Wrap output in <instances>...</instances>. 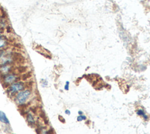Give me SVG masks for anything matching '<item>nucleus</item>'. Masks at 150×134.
Wrapping results in <instances>:
<instances>
[{
  "label": "nucleus",
  "mask_w": 150,
  "mask_h": 134,
  "mask_svg": "<svg viewBox=\"0 0 150 134\" xmlns=\"http://www.w3.org/2000/svg\"><path fill=\"white\" fill-rule=\"evenodd\" d=\"M15 69L14 65H5L0 66V76L12 72Z\"/></svg>",
  "instance_id": "obj_5"
},
{
  "label": "nucleus",
  "mask_w": 150,
  "mask_h": 134,
  "mask_svg": "<svg viewBox=\"0 0 150 134\" xmlns=\"http://www.w3.org/2000/svg\"><path fill=\"white\" fill-rule=\"evenodd\" d=\"M25 119L28 124L32 127L35 126L36 123V120L34 116V115L31 112H28L25 115Z\"/></svg>",
  "instance_id": "obj_7"
},
{
  "label": "nucleus",
  "mask_w": 150,
  "mask_h": 134,
  "mask_svg": "<svg viewBox=\"0 0 150 134\" xmlns=\"http://www.w3.org/2000/svg\"><path fill=\"white\" fill-rule=\"evenodd\" d=\"M64 89L66 91H68L69 89V81H66V84L64 85Z\"/></svg>",
  "instance_id": "obj_11"
},
{
  "label": "nucleus",
  "mask_w": 150,
  "mask_h": 134,
  "mask_svg": "<svg viewBox=\"0 0 150 134\" xmlns=\"http://www.w3.org/2000/svg\"><path fill=\"white\" fill-rule=\"evenodd\" d=\"M78 113H79V115H82L83 114V112H82V111H80V110L78 112Z\"/></svg>",
  "instance_id": "obj_16"
},
{
  "label": "nucleus",
  "mask_w": 150,
  "mask_h": 134,
  "mask_svg": "<svg viewBox=\"0 0 150 134\" xmlns=\"http://www.w3.org/2000/svg\"><path fill=\"white\" fill-rule=\"evenodd\" d=\"M40 83L43 87H46L47 85V81L45 79H41Z\"/></svg>",
  "instance_id": "obj_10"
},
{
  "label": "nucleus",
  "mask_w": 150,
  "mask_h": 134,
  "mask_svg": "<svg viewBox=\"0 0 150 134\" xmlns=\"http://www.w3.org/2000/svg\"><path fill=\"white\" fill-rule=\"evenodd\" d=\"M19 60L16 53L8 49L0 50V66L5 65H14Z\"/></svg>",
  "instance_id": "obj_2"
},
{
  "label": "nucleus",
  "mask_w": 150,
  "mask_h": 134,
  "mask_svg": "<svg viewBox=\"0 0 150 134\" xmlns=\"http://www.w3.org/2000/svg\"><path fill=\"white\" fill-rule=\"evenodd\" d=\"M4 29L0 26V35L4 34Z\"/></svg>",
  "instance_id": "obj_13"
},
{
  "label": "nucleus",
  "mask_w": 150,
  "mask_h": 134,
  "mask_svg": "<svg viewBox=\"0 0 150 134\" xmlns=\"http://www.w3.org/2000/svg\"><path fill=\"white\" fill-rule=\"evenodd\" d=\"M64 113L66 114V115H70V111L68 109H66L65 111H64Z\"/></svg>",
  "instance_id": "obj_14"
},
{
  "label": "nucleus",
  "mask_w": 150,
  "mask_h": 134,
  "mask_svg": "<svg viewBox=\"0 0 150 134\" xmlns=\"http://www.w3.org/2000/svg\"><path fill=\"white\" fill-rule=\"evenodd\" d=\"M0 80L2 83V85L6 89L11 84L18 81L21 80V75L19 73H18L16 71H14L8 74L1 76Z\"/></svg>",
  "instance_id": "obj_4"
},
{
  "label": "nucleus",
  "mask_w": 150,
  "mask_h": 134,
  "mask_svg": "<svg viewBox=\"0 0 150 134\" xmlns=\"http://www.w3.org/2000/svg\"><path fill=\"white\" fill-rule=\"evenodd\" d=\"M137 114L138 115L142 116L145 120H146V119H148V116H147V115H145V112H144V111L143 110H141V109L138 110H137Z\"/></svg>",
  "instance_id": "obj_9"
},
{
  "label": "nucleus",
  "mask_w": 150,
  "mask_h": 134,
  "mask_svg": "<svg viewBox=\"0 0 150 134\" xmlns=\"http://www.w3.org/2000/svg\"><path fill=\"white\" fill-rule=\"evenodd\" d=\"M28 87V82L19 80L9 85L6 88V92L9 98H12L17 93Z\"/></svg>",
  "instance_id": "obj_3"
},
{
  "label": "nucleus",
  "mask_w": 150,
  "mask_h": 134,
  "mask_svg": "<svg viewBox=\"0 0 150 134\" xmlns=\"http://www.w3.org/2000/svg\"><path fill=\"white\" fill-rule=\"evenodd\" d=\"M9 39L4 34L0 35V50L8 49L9 47Z\"/></svg>",
  "instance_id": "obj_6"
},
{
  "label": "nucleus",
  "mask_w": 150,
  "mask_h": 134,
  "mask_svg": "<svg viewBox=\"0 0 150 134\" xmlns=\"http://www.w3.org/2000/svg\"><path fill=\"white\" fill-rule=\"evenodd\" d=\"M32 97L33 90L30 87H28L17 93L12 98V99L18 106H22L28 104Z\"/></svg>",
  "instance_id": "obj_1"
},
{
  "label": "nucleus",
  "mask_w": 150,
  "mask_h": 134,
  "mask_svg": "<svg viewBox=\"0 0 150 134\" xmlns=\"http://www.w3.org/2000/svg\"><path fill=\"white\" fill-rule=\"evenodd\" d=\"M77 121H81L82 120H83V118H82V115H79V116H77Z\"/></svg>",
  "instance_id": "obj_12"
},
{
  "label": "nucleus",
  "mask_w": 150,
  "mask_h": 134,
  "mask_svg": "<svg viewBox=\"0 0 150 134\" xmlns=\"http://www.w3.org/2000/svg\"><path fill=\"white\" fill-rule=\"evenodd\" d=\"M0 123L6 126L10 125V122L6 115L1 110H0Z\"/></svg>",
  "instance_id": "obj_8"
},
{
  "label": "nucleus",
  "mask_w": 150,
  "mask_h": 134,
  "mask_svg": "<svg viewBox=\"0 0 150 134\" xmlns=\"http://www.w3.org/2000/svg\"><path fill=\"white\" fill-rule=\"evenodd\" d=\"M13 134H15V133H13Z\"/></svg>",
  "instance_id": "obj_17"
},
{
  "label": "nucleus",
  "mask_w": 150,
  "mask_h": 134,
  "mask_svg": "<svg viewBox=\"0 0 150 134\" xmlns=\"http://www.w3.org/2000/svg\"><path fill=\"white\" fill-rule=\"evenodd\" d=\"M40 134H51L50 133H49V132L47 131H46V132H42Z\"/></svg>",
  "instance_id": "obj_15"
}]
</instances>
